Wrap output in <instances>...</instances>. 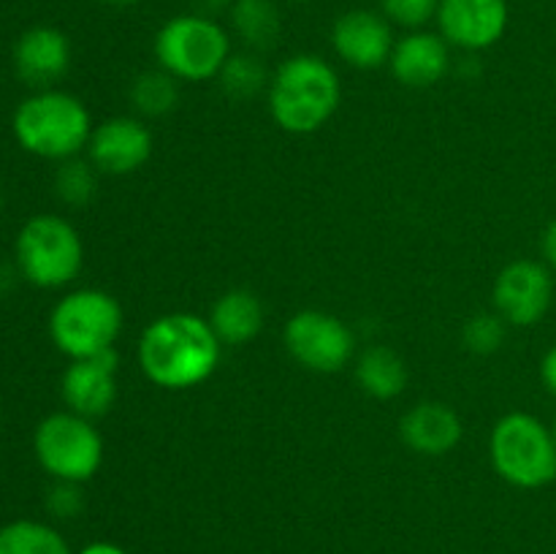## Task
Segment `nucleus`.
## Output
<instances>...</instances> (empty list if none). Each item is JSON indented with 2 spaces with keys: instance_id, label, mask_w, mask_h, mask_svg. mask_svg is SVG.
<instances>
[{
  "instance_id": "f257e3e1",
  "label": "nucleus",
  "mask_w": 556,
  "mask_h": 554,
  "mask_svg": "<svg viewBox=\"0 0 556 554\" xmlns=\"http://www.w3.org/2000/svg\"><path fill=\"white\" fill-rule=\"evenodd\" d=\"M223 342L210 320L193 313H166L144 326L136 358L150 383L185 391L204 383L220 362Z\"/></svg>"
},
{
  "instance_id": "f03ea898",
  "label": "nucleus",
  "mask_w": 556,
  "mask_h": 554,
  "mask_svg": "<svg viewBox=\"0 0 556 554\" xmlns=\"http://www.w3.org/2000/svg\"><path fill=\"white\" fill-rule=\"evenodd\" d=\"M340 101V74L318 54H293L282 60L266 87L271 119L277 128L293 136L324 128L337 114Z\"/></svg>"
},
{
  "instance_id": "7ed1b4c3",
  "label": "nucleus",
  "mask_w": 556,
  "mask_h": 554,
  "mask_svg": "<svg viewBox=\"0 0 556 554\" xmlns=\"http://www.w3.org/2000/svg\"><path fill=\"white\" fill-rule=\"evenodd\" d=\"M92 128L96 125L85 101L58 87L30 92L25 101H20L11 117L16 144L30 155L54 163L81 155Z\"/></svg>"
},
{
  "instance_id": "20e7f679",
  "label": "nucleus",
  "mask_w": 556,
  "mask_h": 554,
  "mask_svg": "<svg viewBox=\"0 0 556 554\" xmlns=\"http://www.w3.org/2000/svg\"><path fill=\"white\" fill-rule=\"evenodd\" d=\"M16 272L30 286L65 288L79 277L85 266V242L71 221L52 212H41L25 221L14 242Z\"/></svg>"
},
{
  "instance_id": "39448f33",
  "label": "nucleus",
  "mask_w": 556,
  "mask_h": 554,
  "mask_svg": "<svg viewBox=\"0 0 556 554\" xmlns=\"http://www.w3.org/2000/svg\"><path fill=\"white\" fill-rule=\"evenodd\" d=\"M123 304L101 288H74L54 302L49 337L68 358L109 353L123 335Z\"/></svg>"
},
{
  "instance_id": "423d86ee",
  "label": "nucleus",
  "mask_w": 556,
  "mask_h": 554,
  "mask_svg": "<svg viewBox=\"0 0 556 554\" xmlns=\"http://www.w3.org/2000/svg\"><path fill=\"white\" fill-rule=\"evenodd\" d=\"M494 473L516 489H543L556 478L552 427L532 413L516 411L500 418L489 435Z\"/></svg>"
},
{
  "instance_id": "0eeeda50",
  "label": "nucleus",
  "mask_w": 556,
  "mask_h": 554,
  "mask_svg": "<svg viewBox=\"0 0 556 554\" xmlns=\"http://www.w3.org/2000/svg\"><path fill=\"white\" fill-rule=\"evenodd\" d=\"M231 58V36L217 20L204 14H179L163 22L155 36L157 68L177 81L217 79Z\"/></svg>"
},
{
  "instance_id": "6e6552de",
  "label": "nucleus",
  "mask_w": 556,
  "mask_h": 554,
  "mask_svg": "<svg viewBox=\"0 0 556 554\" xmlns=\"http://www.w3.org/2000/svg\"><path fill=\"white\" fill-rule=\"evenodd\" d=\"M33 454L52 481L87 483L103 465V438L96 421L71 411L49 413L33 432Z\"/></svg>"
},
{
  "instance_id": "1a4fd4ad",
  "label": "nucleus",
  "mask_w": 556,
  "mask_h": 554,
  "mask_svg": "<svg viewBox=\"0 0 556 554\" xmlns=\"http://www.w3.org/2000/svg\"><path fill=\"white\" fill-rule=\"evenodd\" d=\"M288 356L309 373H340L356 351V337L351 326L324 310H299L288 318L286 331Z\"/></svg>"
},
{
  "instance_id": "9d476101",
  "label": "nucleus",
  "mask_w": 556,
  "mask_h": 554,
  "mask_svg": "<svg viewBox=\"0 0 556 554\" xmlns=\"http://www.w3.org/2000/svg\"><path fill=\"white\" fill-rule=\"evenodd\" d=\"M494 313L508 326H535L546 318L554 302V277L546 261H510L492 288Z\"/></svg>"
},
{
  "instance_id": "9b49d317",
  "label": "nucleus",
  "mask_w": 556,
  "mask_h": 554,
  "mask_svg": "<svg viewBox=\"0 0 556 554\" xmlns=\"http://www.w3.org/2000/svg\"><path fill=\"white\" fill-rule=\"evenodd\" d=\"M150 155L152 130L147 128L144 119L128 117V114L98 123L87 141V161L98 168V174H109V177L139 172L150 161Z\"/></svg>"
},
{
  "instance_id": "f8f14e48",
  "label": "nucleus",
  "mask_w": 556,
  "mask_h": 554,
  "mask_svg": "<svg viewBox=\"0 0 556 554\" xmlns=\"http://www.w3.org/2000/svg\"><path fill=\"white\" fill-rule=\"evenodd\" d=\"M440 36L465 52L494 47L508 30V0H440Z\"/></svg>"
},
{
  "instance_id": "ddd939ff",
  "label": "nucleus",
  "mask_w": 556,
  "mask_h": 554,
  "mask_svg": "<svg viewBox=\"0 0 556 554\" xmlns=\"http://www.w3.org/2000/svg\"><path fill=\"white\" fill-rule=\"evenodd\" d=\"M65 411L90 421L106 416L117 400V353H98L90 358H71L60 378Z\"/></svg>"
},
{
  "instance_id": "4468645a",
  "label": "nucleus",
  "mask_w": 556,
  "mask_h": 554,
  "mask_svg": "<svg viewBox=\"0 0 556 554\" xmlns=\"http://www.w3.org/2000/svg\"><path fill=\"white\" fill-rule=\"evenodd\" d=\"M394 30L391 22L378 11L353 9L337 16L331 27V47L337 58L358 71H375L389 63L394 52Z\"/></svg>"
},
{
  "instance_id": "2eb2a0df",
  "label": "nucleus",
  "mask_w": 556,
  "mask_h": 554,
  "mask_svg": "<svg viewBox=\"0 0 556 554\" xmlns=\"http://www.w3.org/2000/svg\"><path fill=\"white\" fill-rule=\"evenodd\" d=\"M71 68V41L52 25L27 27L14 43V71L33 90H49Z\"/></svg>"
},
{
  "instance_id": "dca6fc26",
  "label": "nucleus",
  "mask_w": 556,
  "mask_h": 554,
  "mask_svg": "<svg viewBox=\"0 0 556 554\" xmlns=\"http://www.w3.org/2000/svg\"><path fill=\"white\" fill-rule=\"evenodd\" d=\"M389 68L400 85L424 90L443 79L451 71V43L440 33L410 30L396 38Z\"/></svg>"
},
{
  "instance_id": "f3484780",
  "label": "nucleus",
  "mask_w": 556,
  "mask_h": 554,
  "mask_svg": "<svg viewBox=\"0 0 556 554\" xmlns=\"http://www.w3.org/2000/svg\"><path fill=\"white\" fill-rule=\"evenodd\" d=\"M462 435L459 413L445 402H418L400 421L402 443L421 456H445L462 443Z\"/></svg>"
},
{
  "instance_id": "a211bd4d",
  "label": "nucleus",
  "mask_w": 556,
  "mask_h": 554,
  "mask_svg": "<svg viewBox=\"0 0 556 554\" xmlns=\"http://www.w3.org/2000/svg\"><path fill=\"white\" fill-rule=\"evenodd\" d=\"M264 304L248 288H231L212 304L210 326L223 345H248L264 329Z\"/></svg>"
},
{
  "instance_id": "6ab92c4d",
  "label": "nucleus",
  "mask_w": 556,
  "mask_h": 554,
  "mask_svg": "<svg viewBox=\"0 0 556 554\" xmlns=\"http://www.w3.org/2000/svg\"><path fill=\"white\" fill-rule=\"evenodd\" d=\"M356 383L375 400H394L407 386V364L394 348L372 345L356 358Z\"/></svg>"
},
{
  "instance_id": "aec40b11",
  "label": "nucleus",
  "mask_w": 556,
  "mask_h": 554,
  "mask_svg": "<svg viewBox=\"0 0 556 554\" xmlns=\"http://www.w3.org/2000/svg\"><path fill=\"white\" fill-rule=\"evenodd\" d=\"M233 33L253 52H266L280 38L282 20L275 0H233L231 3Z\"/></svg>"
},
{
  "instance_id": "412c9836",
  "label": "nucleus",
  "mask_w": 556,
  "mask_h": 554,
  "mask_svg": "<svg viewBox=\"0 0 556 554\" xmlns=\"http://www.w3.org/2000/svg\"><path fill=\"white\" fill-rule=\"evenodd\" d=\"M0 554H74L63 532L41 519H14L0 525Z\"/></svg>"
},
{
  "instance_id": "4be33fe9",
  "label": "nucleus",
  "mask_w": 556,
  "mask_h": 554,
  "mask_svg": "<svg viewBox=\"0 0 556 554\" xmlns=\"http://www.w3.org/2000/svg\"><path fill=\"white\" fill-rule=\"evenodd\" d=\"M130 103L141 117H166L168 112L177 109L179 101V81L163 68L141 71L128 90Z\"/></svg>"
},
{
  "instance_id": "5701e85b",
  "label": "nucleus",
  "mask_w": 556,
  "mask_h": 554,
  "mask_svg": "<svg viewBox=\"0 0 556 554\" xmlns=\"http://www.w3.org/2000/svg\"><path fill=\"white\" fill-rule=\"evenodd\" d=\"M269 79L271 76L266 74L264 63H261V58L255 52H231V58L226 60V65L217 74L220 90L237 103L253 101L258 92H264L269 87Z\"/></svg>"
},
{
  "instance_id": "b1692460",
  "label": "nucleus",
  "mask_w": 556,
  "mask_h": 554,
  "mask_svg": "<svg viewBox=\"0 0 556 554\" xmlns=\"http://www.w3.org/2000/svg\"><path fill=\"white\" fill-rule=\"evenodd\" d=\"M52 182L54 193H58L63 204L85 206L90 204L98 190V168L87 158H68V161L58 163Z\"/></svg>"
},
{
  "instance_id": "393cba45",
  "label": "nucleus",
  "mask_w": 556,
  "mask_h": 554,
  "mask_svg": "<svg viewBox=\"0 0 556 554\" xmlns=\"http://www.w3.org/2000/svg\"><path fill=\"white\" fill-rule=\"evenodd\" d=\"M505 329H508V324L497 313L472 315L465 324V329H462V342L476 356H492V353L503 348Z\"/></svg>"
},
{
  "instance_id": "a878e982",
  "label": "nucleus",
  "mask_w": 556,
  "mask_h": 554,
  "mask_svg": "<svg viewBox=\"0 0 556 554\" xmlns=\"http://www.w3.org/2000/svg\"><path fill=\"white\" fill-rule=\"evenodd\" d=\"M440 0H380V14L391 25L407 27V30H424V25L438 16Z\"/></svg>"
},
{
  "instance_id": "bb28decb",
  "label": "nucleus",
  "mask_w": 556,
  "mask_h": 554,
  "mask_svg": "<svg viewBox=\"0 0 556 554\" xmlns=\"http://www.w3.org/2000/svg\"><path fill=\"white\" fill-rule=\"evenodd\" d=\"M47 505L49 516L60 521L76 519L85 508V494H81V483H71V481H52V487L47 489Z\"/></svg>"
},
{
  "instance_id": "cd10ccee",
  "label": "nucleus",
  "mask_w": 556,
  "mask_h": 554,
  "mask_svg": "<svg viewBox=\"0 0 556 554\" xmlns=\"http://www.w3.org/2000/svg\"><path fill=\"white\" fill-rule=\"evenodd\" d=\"M541 380H543V386H546L548 394L556 396V345L548 348L546 356H543Z\"/></svg>"
},
{
  "instance_id": "c85d7f7f",
  "label": "nucleus",
  "mask_w": 556,
  "mask_h": 554,
  "mask_svg": "<svg viewBox=\"0 0 556 554\" xmlns=\"http://www.w3.org/2000/svg\"><path fill=\"white\" fill-rule=\"evenodd\" d=\"M541 250H543V261H546L548 266H554V269H556V217L552 223H548L546 231H543Z\"/></svg>"
},
{
  "instance_id": "c756f323",
  "label": "nucleus",
  "mask_w": 556,
  "mask_h": 554,
  "mask_svg": "<svg viewBox=\"0 0 556 554\" xmlns=\"http://www.w3.org/2000/svg\"><path fill=\"white\" fill-rule=\"evenodd\" d=\"M76 554H128V549H123L119 543L112 541H92L87 546H81Z\"/></svg>"
},
{
  "instance_id": "7c9ffc66",
  "label": "nucleus",
  "mask_w": 556,
  "mask_h": 554,
  "mask_svg": "<svg viewBox=\"0 0 556 554\" xmlns=\"http://www.w3.org/2000/svg\"><path fill=\"white\" fill-rule=\"evenodd\" d=\"M195 3H199V11H195V14H204L215 20V14H220L223 9H231L233 0H195Z\"/></svg>"
},
{
  "instance_id": "2f4dec72",
  "label": "nucleus",
  "mask_w": 556,
  "mask_h": 554,
  "mask_svg": "<svg viewBox=\"0 0 556 554\" xmlns=\"http://www.w3.org/2000/svg\"><path fill=\"white\" fill-rule=\"evenodd\" d=\"M103 5H112V9H130V5H136L139 0H101Z\"/></svg>"
},
{
  "instance_id": "473e14b6",
  "label": "nucleus",
  "mask_w": 556,
  "mask_h": 554,
  "mask_svg": "<svg viewBox=\"0 0 556 554\" xmlns=\"http://www.w3.org/2000/svg\"><path fill=\"white\" fill-rule=\"evenodd\" d=\"M552 438H554V445H556V418H554V424H552Z\"/></svg>"
},
{
  "instance_id": "72a5a7b5",
  "label": "nucleus",
  "mask_w": 556,
  "mask_h": 554,
  "mask_svg": "<svg viewBox=\"0 0 556 554\" xmlns=\"http://www.w3.org/2000/svg\"><path fill=\"white\" fill-rule=\"evenodd\" d=\"M288 3H307V0H288Z\"/></svg>"
}]
</instances>
